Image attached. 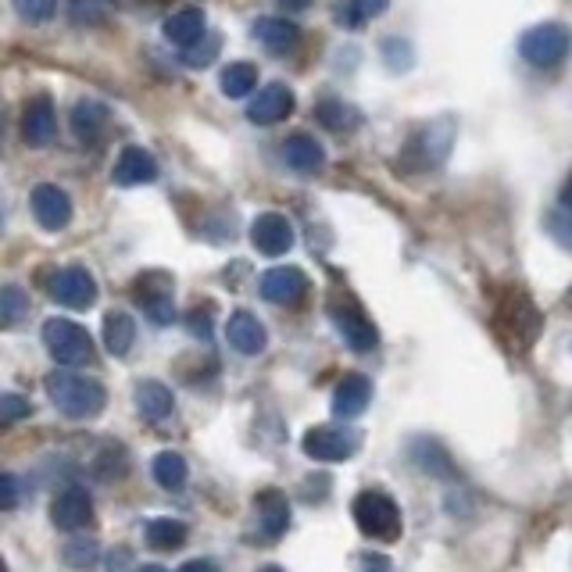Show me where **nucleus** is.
<instances>
[{
  "label": "nucleus",
  "instance_id": "obj_24",
  "mask_svg": "<svg viewBox=\"0 0 572 572\" xmlns=\"http://www.w3.org/2000/svg\"><path fill=\"white\" fill-rule=\"evenodd\" d=\"M132 344H137V322L126 312H112L104 319V347L112 351L115 358H126Z\"/></svg>",
  "mask_w": 572,
  "mask_h": 572
},
{
  "label": "nucleus",
  "instance_id": "obj_27",
  "mask_svg": "<svg viewBox=\"0 0 572 572\" xmlns=\"http://www.w3.org/2000/svg\"><path fill=\"white\" fill-rule=\"evenodd\" d=\"M143 537L154 547V551H176V547L187 544L190 537V526L179 519H151L148 530H143Z\"/></svg>",
  "mask_w": 572,
  "mask_h": 572
},
{
  "label": "nucleus",
  "instance_id": "obj_10",
  "mask_svg": "<svg viewBox=\"0 0 572 572\" xmlns=\"http://www.w3.org/2000/svg\"><path fill=\"white\" fill-rule=\"evenodd\" d=\"M33 215L36 223H40L47 233H61L68 223H72V198L61 187H54V182H40V187L33 190Z\"/></svg>",
  "mask_w": 572,
  "mask_h": 572
},
{
  "label": "nucleus",
  "instance_id": "obj_39",
  "mask_svg": "<svg viewBox=\"0 0 572 572\" xmlns=\"http://www.w3.org/2000/svg\"><path fill=\"white\" fill-rule=\"evenodd\" d=\"M361 562H365L361 565L365 572H391V558H386V555H365Z\"/></svg>",
  "mask_w": 572,
  "mask_h": 572
},
{
  "label": "nucleus",
  "instance_id": "obj_20",
  "mask_svg": "<svg viewBox=\"0 0 572 572\" xmlns=\"http://www.w3.org/2000/svg\"><path fill=\"white\" fill-rule=\"evenodd\" d=\"M107 122H112V112L93 101V97H82V101H76V107H72V132H76V140L82 143H97L107 132Z\"/></svg>",
  "mask_w": 572,
  "mask_h": 572
},
{
  "label": "nucleus",
  "instance_id": "obj_1",
  "mask_svg": "<svg viewBox=\"0 0 572 572\" xmlns=\"http://www.w3.org/2000/svg\"><path fill=\"white\" fill-rule=\"evenodd\" d=\"M47 397L54 401V408L68 419H93L101 416V408L107 405V391L101 380H90V376L58 369L43 380Z\"/></svg>",
  "mask_w": 572,
  "mask_h": 572
},
{
  "label": "nucleus",
  "instance_id": "obj_23",
  "mask_svg": "<svg viewBox=\"0 0 572 572\" xmlns=\"http://www.w3.org/2000/svg\"><path fill=\"white\" fill-rule=\"evenodd\" d=\"M137 411L148 422H165L168 416H173V408H176V397L173 391H168L165 383H157V380H143L137 383Z\"/></svg>",
  "mask_w": 572,
  "mask_h": 572
},
{
  "label": "nucleus",
  "instance_id": "obj_13",
  "mask_svg": "<svg viewBox=\"0 0 572 572\" xmlns=\"http://www.w3.org/2000/svg\"><path fill=\"white\" fill-rule=\"evenodd\" d=\"M51 519H54V526H58V530H65V533L87 530L90 522H93V501H90V494L82 491V486H68L65 494H58V497H54Z\"/></svg>",
  "mask_w": 572,
  "mask_h": 572
},
{
  "label": "nucleus",
  "instance_id": "obj_25",
  "mask_svg": "<svg viewBox=\"0 0 572 572\" xmlns=\"http://www.w3.org/2000/svg\"><path fill=\"white\" fill-rule=\"evenodd\" d=\"M218 82H223V93L229 101H243V97H251L258 90V68H254L251 61H229Z\"/></svg>",
  "mask_w": 572,
  "mask_h": 572
},
{
  "label": "nucleus",
  "instance_id": "obj_32",
  "mask_svg": "<svg viewBox=\"0 0 572 572\" xmlns=\"http://www.w3.org/2000/svg\"><path fill=\"white\" fill-rule=\"evenodd\" d=\"M61 558H65L68 569H93L97 558H101V544L93 537H72L65 544V551H61Z\"/></svg>",
  "mask_w": 572,
  "mask_h": 572
},
{
  "label": "nucleus",
  "instance_id": "obj_3",
  "mask_svg": "<svg viewBox=\"0 0 572 572\" xmlns=\"http://www.w3.org/2000/svg\"><path fill=\"white\" fill-rule=\"evenodd\" d=\"M43 344H47V351H51V358L58 365H65V369H76V365L93 361L90 333L72 319H47L43 322Z\"/></svg>",
  "mask_w": 572,
  "mask_h": 572
},
{
  "label": "nucleus",
  "instance_id": "obj_33",
  "mask_svg": "<svg viewBox=\"0 0 572 572\" xmlns=\"http://www.w3.org/2000/svg\"><path fill=\"white\" fill-rule=\"evenodd\" d=\"M223 51V40H218V33H208L201 43H193L190 51H182V61H187L190 68H208L212 61Z\"/></svg>",
  "mask_w": 572,
  "mask_h": 572
},
{
  "label": "nucleus",
  "instance_id": "obj_19",
  "mask_svg": "<svg viewBox=\"0 0 572 572\" xmlns=\"http://www.w3.org/2000/svg\"><path fill=\"white\" fill-rule=\"evenodd\" d=\"M283 162L301 176H315V173H322L326 151L312 132H290V137L283 140Z\"/></svg>",
  "mask_w": 572,
  "mask_h": 572
},
{
  "label": "nucleus",
  "instance_id": "obj_31",
  "mask_svg": "<svg viewBox=\"0 0 572 572\" xmlns=\"http://www.w3.org/2000/svg\"><path fill=\"white\" fill-rule=\"evenodd\" d=\"M29 315V294L15 283H8L4 290H0V322L8 326H18L22 319Z\"/></svg>",
  "mask_w": 572,
  "mask_h": 572
},
{
  "label": "nucleus",
  "instance_id": "obj_2",
  "mask_svg": "<svg viewBox=\"0 0 572 572\" xmlns=\"http://www.w3.org/2000/svg\"><path fill=\"white\" fill-rule=\"evenodd\" d=\"M355 522L365 537L372 541H397L401 526H405L397 501L383 491H365L355 497Z\"/></svg>",
  "mask_w": 572,
  "mask_h": 572
},
{
  "label": "nucleus",
  "instance_id": "obj_22",
  "mask_svg": "<svg viewBox=\"0 0 572 572\" xmlns=\"http://www.w3.org/2000/svg\"><path fill=\"white\" fill-rule=\"evenodd\" d=\"M254 36H258V43L272 54H290L301 47V29L290 18H279V15L254 22Z\"/></svg>",
  "mask_w": 572,
  "mask_h": 572
},
{
  "label": "nucleus",
  "instance_id": "obj_11",
  "mask_svg": "<svg viewBox=\"0 0 572 572\" xmlns=\"http://www.w3.org/2000/svg\"><path fill=\"white\" fill-rule=\"evenodd\" d=\"M330 315H333V326H336V333L344 336V344L351 347V351H372L376 344H380V333H376V326L369 322V315H365L358 304H333L330 308Z\"/></svg>",
  "mask_w": 572,
  "mask_h": 572
},
{
  "label": "nucleus",
  "instance_id": "obj_44",
  "mask_svg": "<svg viewBox=\"0 0 572 572\" xmlns=\"http://www.w3.org/2000/svg\"><path fill=\"white\" fill-rule=\"evenodd\" d=\"M258 572H283V569H279V565H265V569H258Z\"/></svg>",
  "mask_w": 572,
  "mask_h": 572
},
{
  "label": "nucleus",
  "instance_id": "obj_38",
  "mask_svg": "<svg viewBox=\"0 0 572 572\" xmlns=\"http://www.w3.org/2000/svg\"><path fill=\"white\" fill-rule=\"evenodd\" d=\"M190 333L208 340V336H212V312H204V315L193 312V315H190Z\"/></svg>",
  "mask_w": 572,
  "mask_h": 572
},
{
  "label": "nucleus",
  "instance_id": "obj_8",
  "mask_svg": "<svg viewBox=\"0 0 572 572\" xmlns=\"http://www.w3.org/2000/svg\"><path fill=\"white\" fill-rule=\"evenodd\" d=\"M294 104H297V97L287 82H269V87H262L251 97L247 118L254 122V126H276V122L294 115Z\"/></svg>",
  "mask_w": 572,
  "mask_h": 572
},
{
  "label": "nucleus",
  "instance_id": "obj_15",
  "mask_svg": "<svg viewBox=\"0 0 572 572\" xmlns=\"http://www.w3.org/2000/svg\"><path fill=\"white\" fill-rule=\"evenodd\" d=\"M58 132V112H54V101L47 93L33 97L26 104V112H22V137L33 148H47V143L54 140Z\"/></svg>",
  "mask_w": 572,
  "mask_h": 572
},
{
  "label": "nucleus",
  "instance_id": "obj_4",
  "mask_svg": "<svg viewBox=\"0 0 572 572\" xmlns=\"http://www.w3.org/2000/svg\"><path fill=\"white\" fill-rule=\"evenodd\" d=\"M572 47V33L562 26V22H541L522 33L519 40V54L530 61V65H541V68H551L558 61H565Z\"/></svg>",
  "mask_w": 572,
  "mask_h": 572
},
{
  "label": "nucleus",
  "instance_id": "obj_28",
  "mask_svg": "<svg viewBox=\"0 0 572 572\" xmlns=\"http://www.w3.org/2000/svg\"><path fill=\"white\" fill-rule=\"evenodd\" d=\"M386 8H391V0H336L333 18L340 22V26L358 29V26H365V22L380 18Z\"/></svg>",
  "mask_w": 572,
  "mask_h": 572
},
{
  "label": "nucleus",
  "instance_id": "obj_17",
  "mask_svg": "<svg viewBox=\"0 0 572 572\" xmlns=\"http://www.w3.org/2000/svg\"><path fill=\"white\" fill-rule=\"evenodd\" d=\"M162 33H165L168 43H176V47H182V51H190L193 43H201L204 36H208V18H204L201 8L187 4V8H179V11H173V15L165 18Z\"/></svg>",
  "mask_w": 572,
  "mask_h": 572
},
{
  "label": "nucleus",
  "instance_id": "obj_12",
  "mask_svg": "<svg viewBox=\"0 0 572 572\" xmlns=\"http://www.w3.org/2000/svg\"><path fill=\"white\" fill-rule=\"evenodd\" d=\"M157 179V162L148 148H122V154L115 157V168H112V182L115 187H148V182Z\"/></svg>",
  "mask_w": 572,
  "mask_h": 572
},
{
  "label": "nucleus",
  "instance_id": "obj_6",
  "mask_svg": "<svg viewBox=\"0 0 572 572\" xmlns=\"http://www.w3.org/2000/svg\"><path fill=\"white\" fill-rule=\"evenodd\" d=\"M176 283L168 279L165 272H148L137 283V301L143 315L154 322V326H173L176 322Z\"/></svg>",
  "mask_w": 572,
  "mask_h": 572
},
{
  "label": "nucleus",
  "instance_id": "obj_43",
  "mask_svg": "<svg viewBox=\"0 0 572 572\" xmlns=\"http://www.w3.org/2000/svg\"><path fill=\"white\" fill-rule=\"evenodd\" d=\"M140 572H168V569H162V565H143Z\"/></svg>",
  "mask_w": 572,
  "mask_h": 572
},
{
  "label": "nucleus",
  "instance_id": "obj_29",
  "mask_svg": "<svg viewBox=\"0 0 572 572\" xmlns=\"http://www.w3.org/2000/svg\"><path fill=\"white\" fill-rule=\"evenodd\" d=\"M452 143H455V122L452 118H436L422 129V154L430 165H441L447 151H452Z\"/></svg>",
  "mask_w": 572,
  "mask_h": 572
},
{
  "label": "nucleus",
  "instance_id": "obj_5",
  "mask_svg": "<svg viewBox=\"0 0 572 572\" xmlns=\"http://www.w3.org/2000/svg\"><path fill=\"white\" fill-rule=\"evenodd\" d=\"M361 447V433L355 425H312L304 433V455L315 458V461H347L355 458Z\"/></svg>",
  "mask_w": 572,
  "mask_h": 572
},
{
  "label": "nucleus",
  "instance_id": "obj_37",
  "mask_svg": "<svg viewBox=\"0 0 572 572\" xmlns=\"http://www.w3.org/2000/svg\"><path fill=\"white\" fill-rule=\"evenodd\" d=\"M0 486H4V508L11 512V508L18 505V480H15V472H4V476H0Z\"/></svg>",
  "mask_w": 572,
  "mask_h": 572
},
{
  "label": "nucleus",
  "instance_id": "obj_9",
  "mask_svg": "<svg viewBox=\"0 0 572 572\" xmlns=\"http://www.w3.org/2000/svg\"><path fill=\"white\" fill-rule=\"evenodd\" d=\"M251 243L265 254V258H279V254H287L294 247V226H290L287 215L262 212L251 223Z\"/></svg>",
  "mask_w": 572,
  "mask_h": 572
},
{
  "label": "nucleus",
  "instance_id": "obj_35",
  "mask_svg": "<svg viewBox=\"0 0 572 572\" xmlns=\"http://www.w3.org/2000/svg\"><path fill=\"white\" fill-rule=\"evenodd\" d=\"M22 22H47L58 11V0H11Z\"/></svg>",
  "mask_w": 572,
  "mask_h": 572
},
{
  "label": "nucleus",
  "instance_id": "obj_21",
  "mask_svg": "<svg viewBox=\"0 0 572 572\" xmlns=\"http://www.w3.org/2000/svg\"><path fill=\"white\" fill-rule=\"evenodd\" d=\"M254 505H258V522H262V533L265 541H279L290 526V501L283 491H276V486H269V491H262L258 497H254Z\"/></svg>",
  "mask_w": 572,
  "mask_h": 572
},
{
  "label": "nucleus",
  "instance_id": "obj_30",
  "mask_svg": "<svg viewBox=\"0 0 572 572\" xmlns=\"http://www.w3.org/2000/svg\"><path fill=\"white\" fill-rule=\"evenodd\" d=\"M315 118L322 122L326 129H333V132H351L361 122V112H355L351 104L344 101H336V97H330V101H319L315 104Z\"/></svg>",
  "mask_w": 572,
  "mask_h": 572
},
{
  "label": "nucleus",
  "instance_id": "obj_26",
  "mask_svg": "<svg viewBox=\"0 0 572 572\" xmlns=\"http://www.w3.org/2000/svg\"><path fill=\"white\" fill-rule=\"evenodd\" d=\"M151 472H154V483L162 486V491H182L190 480V469H187V458L176 455V452H162V455H154L151 461Z\"/></svg>",
  "mask_w": 572,
  "mask_h": 572
},
{
  "label": "nucleus",
  "instance_id": "obj_18",
  "mask_svg": "<svg viewBox=\"0 0 572 572\" xmlns=\"http://www.w3.org/2000/svg\"><path fill=\"white\" fill-rule=\"evenodd\" d=\"M226 340H229V347L240 351V355H262L265 344H269V333H265V326L258 322V315L233 312L226 322Z\"/></svg>",
  "mask_w": 572,
  "mask_h": 572
},
{
  "label": "nucleus",
  "instance_id": "obj_16",
  "mask_svg": "<svg viewBox=\"0 0 572 572\" xmlns=\"http://www.w3.org/2000/svg\"><path fill=\"white\" fill-rule=\"evenodd\" d=\"M372 401V380L361 372H347L344 380L336 383L333 391V416L344 422V419H358Z\"/></svg>",
  "mask_w": 572,
  "mask_h": 572
},
{
  "label": "nucleus",
  "instance_id": "obj_7",
  "mask_svg": "<svg viewBox=\"0 0 572 572\" xmlns=\"http://www.w3.org/2000/svg\"><path fill=\"white\" fill-rule=\"evenodd\" d=\"M51 297L72 312H87L97 304V279L90 276V269H82V265L58 269L51 279Z\"/></svg>",
  "mask_w": 572,
  "mask_h": 572
},
{
  "label": "nucleus",
  "instance_id": "obj_42",
  "mask_svg": "<svg viewBox=\"0 0 572 572\" xmlns=\"http://www.w3.org/2000/svg\"><path fill=\"white\" fill-rule=\"evenodd\" d=\"M279 8H287V11H308L312 0H279Z\"/></svg>",
  "mask_w": 572,
  "mask_h": 572
},
{
  "label": "nucleus",
  "instance_id": "obj_34",
  "mask_svg": "<svg viewBox=\"0 0 572 572\" xmlns=\"http://www.w3.org/2000/svg\"><path fill=\"white\" fill-rule=\"evenodd\" d=\"M544 226H547V233H551V240L558 243V247L572 254V212H565V208L551 212L544 218Z\"/></svg>",
  "mask_w": 572,
  "mask_h": 572
},
{
  "label": "nucleus",
  "instance_id": "obj_14",
  "mask_svg": "<svg viewBox=\"0 0 572 572\" xmlns=\"http://www.w3.org/2000/svg\"><path fill=\"white\" fill-rule=\"evenodd\" d=\"M308 294V276L294 265H279L262 276V297L269 304H297Z\"/></svg>",
  "mask_w": 572,
  "mask_h": 572
},
{
  "label": "nucleus",
  "instance_id": "obj_40",
  "mask_svg": "<svg viewBox=\"0 0 572 572\" xmlns=\"http://www.w3.org/2000/svg\"><path fill=\"white\" fill-rule=\"evenodd\" d=\"M179 572H218V565L208 562V558H193V562H187Z\"/></svg>",
  "mask_w": 572,
  "mask_h": 572
},
{
  "label": "nucleus",
  "instance_id": "obj_41",
  "mask_svg": "<svg viewBox=\"0 0 572 572\" xmlns=\"http://www.w3.org/2000/svg\"><path fill=\"white\" fill-rule=\"evenodd\" d=\"M558 201H562L565 212H572V173H569V179L562 182V193H558Z\"/></svg>",
  "mask_w": 572,
  "mask_h": 572
},
{
  "label": "nucleus",
  "instance_id": "obj_36",
  "mask_svg": "<svg viewBox=\"0 0 572 572\" xmlns=\"http://www.w3.org/2000/svg\"><path fill=\"white\" fill-rule=\"evenodd\" d=\"M29 411H33V405H29L26 397H18V394H0V419H4V422L29 419Z\"/></svg>",
  "mask_w": 572,
  "mask_h": 572
}]
</instances>
